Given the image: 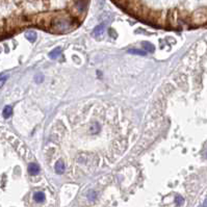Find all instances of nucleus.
<instances>
[{"label":"nucleus","mask_w":207,"mask_h":207,"mask_svg":"<svg viewBox=\"0 0 207 207\" xmlns=\"http://www.w3.org/2000/svg\"><path fill=\"white\" fill-rule=\"evenodd\" d=\"M129 53L131 54H138V55H146V52L145 51H141V50H137V49H130L128 51Z\"/></svg>","instance_id":"f8f14e48"},{"label":"nucleus","mask_w":207,"mask_h":207,"mask_svg":"<svg viewBox=\"0 0 207 207\" xmlns=\"http://www.w3.org/2000/svg\"><path fill=\"white\" fill-rule=\"evenodd\" d=\"M60 54H61V49L60 48H55L50 52V53H49V57H50L51 60H55V58H57Z\"/></svg>","instance_id":"0eeeda50"},{"label":"nucleus","mask_w":207,"mask_h":207,"mask_svg":"<svg viewBox=\"0 0 207 207\" xmlns=\"http://www.w3.org/2000/svg\"><path fill=\"white\" fill-rule=\"evenodd\" d=\"M33 199L36 202H43L45 200V194L42 193V191H38V193H35L33 195Z\"/></svg>","instance_id":"6e6552de"},{"label":"nucleus","mask_w":207,"mask_h":207,"mask_svg":"<svg viewBox=\"0 0 207 207\" xmlns=\"http://www.w3.org/2000/svg\"><path fill=\"white\" fill-rule=\"evenodd\" d=\"M104 30H105V26H104V24H100V25H98L97 27H95V29L93 30L92 35L93 36H101L104 33Z\"/></svg>","instance_id":"7ed1b4c3"},{"label":"nucleus","mask_w":207,"mask_h":207,"mask_svg":"<svg viewBox=\"0 0 207 207\" xmlns=\"http://www.w3.org/2000/svg\"><path fill=\"white\" fill-rule=\"evenodd\" d=\"M28 172H29L30 175H36V174H39V172H40L39 166L36 165V163H30L29 166H28Z\"/></svg>","instance_id":"39448f33"},{"label":"nucleus","mask_w":207,"mask_h":207,"mask_svg":"<svg viewBox=\"0 0 207 207\" xmlns=\"http://www.w3.org/2000/svg\"><path fill=\"white\" fill-rule=\"evenodd\" d=\"M206 156H207V154H206Z\"/></svg>","instance_id":"f3484780"},{"label":"nucleus","mask_w":207,"mask_h":207,"mask_svg":"<svg viewBox=\"0 0 207 207\" xmlns=\"http://www.w3.org/2000/svg\"><path fill=\"white\" fill-rule=\"evenodd\" d=\"M12 113H13V108H12L11 106H5L4 107V109H3V112H2V115H3V117L5 119H7V118H10V117L12 116Z\"/></svg>","instance_id":"1a4fd4ad"},{"label":"nucleus","mask_w":207,"mask_h":207,"mask_svg":"<svg viewBox=\"0 0 207 207\" xmlns=\"http://www.w3.org/2000/svg\"><path fill=\"white\" fill-rule=\"evenodd\" d=\"M35 80H36V82H39V83H40V82H42L43 80H44V76L41 75V74H40V75L38 74V75H36Z\"/></svg>","instance_id":"2eb2a0df"},{"label":"nucleus","mask_w":207,"mask_h":207,"mask_svg":"<svg viewBox=\"0 0 207 207\" xmlns=\"http://www.w3.org/2000/svg\"><path fill=\"white\" fill-rule=\"evenodd\" d=\"M72 26V24L67 18H57L54 20L53 22V27L54 30L57 32H65L67 30L70 29V27Z\"/></svg>","instance_id":"f257e3e1"},{"label":"nucleus","mask_w":207,"mask_h":207,"mask_svg":"<svg viewBox=\"0 0 207 207\" xmlns=\"http://www.w3.org/2000/svg\"><path fill=\"white\" fill-rule=\"evenodd\" d=\"M7 78H8L7 75H0V88L4 84L5 81L7 80Z\"/></svg>","instance_id":"ddd939ff"},{"label":"nucleus","mask_w":207,"mask_h":207,"mask_svg":"<svg viewBox=\"0 0 207 207\" xmlns=\"http://www.w3.org/2000/svg\"><path fill=\"white\" fill-rule=\"evenodd\" d=\"M175 202H176V205L181 206V205H183L184 199H183V198H182L181 196H179V195H177V196L175 197Z\"/></svg>","instance_id":"9b49d317"},{"label":"nucleus","mask_w":207,"mask_h":207,"mask_svg":"<svg viewBox=\"0 0 207 207\" xmlns=\"http://www.w3.org/2000/svg\"><path fill=\"white\" fill-rule=\"evenodd\" d=\"M142 45H143V48L145 49V50L148 51V52H150V53H152V52L155 51V46H154L153 44H151V43L144 42Z\"/></svg>","instance_id":"423d86ee"},{"label":"nucleus","mask_w":207,"mask_h":207,"mask_svg":"<svg viewBox=\"0 0 207 207\" xmlns=\"http://www.w3.org/2000/svg\"><path fill=\"white\" fill-rule=\"evenodd\" d=\"M25 36H26V39L28 40L30 43H33L36 40V33L35 31H28L25 35Z\"/></svg>","instance_id":"9d476101"},{"label":"nucleus","mask_w":207,"mask_h":207,"mask_svg":"<svg viewBox=\"0 0 207 207\" xmlns=\"http://www.w3.org/2000/svg\"><path fill=\"white\" fill-rule=\"evenodd\" d=\"M203 206H206L207 207V199L204 201V203H203Z\"/></svg>","instance_id":"dca6fc26"},{"label":"nucleus","mask_w":207,"mask_h":207,"mask_svg":"<svg viewBox=\"0 0 207 207\" xmlns=\"http://www.w3.org/2000/svg\"><path fill=\"white\" fill-rule=\"evenodd\" d=\"M96 196H97V194L95 193V191H91V193H89L88 197H89V200L91 201H94L96 199Z\"/></svg>","instance_id":"4468645a"},{"label":"nucleus","mask_w":207,"mask_h":207,"mask_svg":"<svg viewBox=\"0 0 207 207\" xmlns=\"http://www.w3.org/2000/svg\"><path fill=\"white\" fill-rule=\"evenodd\" d=\"M74 12L79 15H81L82 13H84L86 10V2L84 0H76L74 2Z\"/></svg>","instance_id":"f03ea898"},{"label":"nucleus","mask_w":207,"mask_h":207,"mask_svg":"<svg viewBox=\"0 0 207 207\" xmlns=\"http://www.w3.org/2000/svg\"><path fill=\"white\" fill-rule=\"evenodd\" d=\"M55 172L57 173V174H64L65 172V163L63 160H57L56 163H55Z\"/></svg>","instance_id":"20e7f679"}]
</instances>
